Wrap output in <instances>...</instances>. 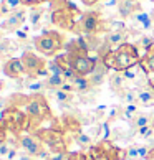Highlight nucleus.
Listing matches in <instances>:
<instances>
[{
  "label": "nucleus",
  "mask_w": 154,
  "mask_h": 160,
  "mask_svg": "<svg viewBox=\"0 0 154 160\" xmlns=\"http://www.w3.org/2000/svg\"><path fill=\"white\" fill-rule=\"evenodd\" d=\"M7 132H8V129L5 127V124L0 119V144H5V142H7Z\"/></svg>",
  "instance_id": "4c0bfd02"
},
{
  "label": "nucleus",
  "mask_w": 154,
  "mask_h": 160,
  "mask_svg": "<svg viewBox=\"0 0 154 160\" xmlns=\"http://www.w3.org/2000/svg\"><path fill=\"white\" fill-rule=\"evenodd\" d=\"M98 58V56H96ZM108 71H109V68L104 64V61L101 60V58H98V61H96V68H94V71L88 76L90 78V81L93 82V86H99L101 82L104 81V78H106V74H108Z\"/></svg>",
  "instance_id": "2eb2a0df"
},
{
  "label": "nucleus",
  "mask_w": 154,
  "mask_h": 160,
  "mask_svg": "<svg viewBox=\"0 0 154 160\" xmlns=\"http://www.w3.org/2000/svg\"><path fill=\"white\" fill-rule=\"evenodd\" d=\"M20 60L23 63V68H25V74L30 78L32 81L33 79H38L41 76L48 78V73H46V63L41 56L35 55L33 51H23Z\"/></svg>",
  "instance_id": "9d476101"
},
{
  "label": "nucleus",
  "mask_w": 154,
  "mask_h": 160,
  "mask_svg": "<svg viewBox=\"0 0 154 160\" xmlns=\"http://www.w3.org/2000/svg\"><path fill=\"white\" fill-rule=\"evenodd\" d=\"M25 17H27L25 10L20 8V10L13 12V13H10V15L7 17V18H5L2 23H0V27H2V30H3L5 33L19 32L20 28H22V25L25 23Z\"/></svg>",
  "instance_id": "f8f14e48"
},
{
  "label": "nucleus",
  "mask_w": 154,
  "mask_h": 160,
  "mask_svg": "<svg viewBox=\"0 0 154 160\" xmlns=\"http://www.w3.org/2000/svg\"><path fill=\"white\" fill-rule=\"evenodd\" d=\"M123 82H124V73H119V71H114V74H111L109 78V84L113 89H118L119 91L123 88Z\"/></svg>",
  "instance_id": "b1692460"
},
{
  "label": "nucleus",
  "mask_w": 154,
  "mask_h": 160,
  "mask_svg": "<svg viewBox=\"0 0 154 160\" xmlns=\"http://www.w3.org/2000/svg\"><path fill=\"white\" fill-rule=\"evenodd\" d=\"M81 2L85 3L86 7H93V5H96V3L99 2V0H81Z\"/></svg>",
  "instance_id": "58836bf2"
},
{
  "label": "nucleus",
  "mask_w": 154,
  "mask_h": 160,
  "mask_svg": "<svg viewBox=\"0 0 154 160\" xmlns=\"http://www.w3.org/2000/svg\"><path fill=\"white\" fill-rule=\"evenodd\" d=\"M104 32H126V25H124L123 22H114V20H111V22H106V25H104Z\"/></svg>",
  "instance_id": "393cba45"
},
{
  "label": "nucleus",
  "mask_w": 154,
  "mask_h": 160,
  "mask_svg": "<svg viewBox=\"0 0 154 160\" xmlns=\"http://www.w3.org/2000/svg\"><path fill=\"white\" fill-rule=\"evenodd\" d=\"M46 73H48V76H63V69L60 64L53 60L50 63H46Z\"/></svg>",
  "instance_id": "bb28decb"
},
{
  "label": "nucleus",
  "mask_w": 154,
  "mask_h": 160,
  "mask_svg": "<svg viewBox=\"0 0 154 160\" xmlns=\"http://www.w3.org/2000/svg\"><path fill=\"white\" fill-rule=\"evenodd\" d=\"M138 102L143 106L154 104V88L152 86H146L143 89H138Z\"/></svg>",
  "instance_id": "a211bd4d"
},
{
  "label": "nucleus",
  "mask_w": 154,
  "mask_h": 160,
  "mask_svg": "<svg viewBox=\"0 0 154 160\" xmlns=\"http://www.w3.org/2000/svg\"><path fill=\"white\" fill-rule=\"evenodd\" d=\"M45 88V82L43 81H38V79H33L30 84H28V91L33 92V94H40L38 91H41Z\"/></svg>",
  "instance_id": "2f4dec72"
},
{
  "label": "nucleus",
  "mask_w": 154,
  "mask_h": 160,
  "mask_svg": "<svg viewBox=\"0 0 154 160\" xmlns=\"http://www.w3.org/2000/svg\"><path fill=\"white\" fill-rule=\"evenodd\" d=\"M149 76H151V78H149V86H152V88H154V73H152V74H149Z\"/></svg>",
  "instance_id": "37998d69"
},
{
  "label": "nucleus",
  "mask_w": 154,
  "mask_h": 160,
  "mask_svg": "<svg viewBox=\"0 0 154 160\" xmlns=\"http://www.w3.org/2000/svg\"><path fill=\"white\" fill-rule=\"evenodd\" d=\"M2 69H3L5 76H8L12 79H17V78H20V76L25 74V68H23V63H22L20 58H8V60L3 63Z\"/></svg>",
  "instance_id": "ddd939ff"
},
{
  "label": "nucleus",
  "mask_w": 154,
  "mask_h": 160,
  "mask_svg": "<svg viewBox=\"0 0 154 160\" xmlns=\"http://www.w3.org/2000/svg\"><path fill=\"white\" fill-rule=\"evenodd\" d=\"M101 60L104 61V64L109 69L124 73V71L138 66L139 60H141V55H139V50H138L136 45L124 43V45L118 46V48H114V50H109Z\"/></svg>",
  "instance_id": "f257e3e1"
},
{
  "label": "nucleus",
  "mask_w": 154,
  "mask_h": 160,
  "mask_svg": "<svg viewBox=\"0 0 154 160\" xmlns=\"http://www.w3.org/2000/svg\"><path fill=\"white\" fill-rule=\"evenodd\" d=\"M152 132H154V127L152 126H146V127L138 129V135H139V137H151Z\"/></svg>",
  "instance_id": "473e14b6"
},
{
  "label": "nucleus",
  "mask_w": 154,
  "mask_h": 160,
  "mask_svg": "<svg viewBox=\"0 0 154 160\" xmlns=\"http://www.w3.org/2000/svg\"><path fill=\"white\" fill-rule=\"evenodd\" d=\"M50 18L51 23L61 30L75 32V27L81 18V10L70 0H50Z\"/></svg>",
  "instance_id": "f03ea898"
},
{
  "label": "nucleus",
  "mask_w": 154,
  "mask_h": 160,
  "mask_svg": "<svg viewBox=\"0 0 154 160\" xmlns=\"http://www.w3.org/2000/svg\"><path fill=\"white\" fill-rule=\"evenodd\" d=\"M123 114H124V111L121 109V108H113L109 111V116H108V121H114V119H118V117H123Z\"/></svg>",
  "instance_id": "f704fd0d"
},
{
  "label": "nucleus",
  "mask_w": 154,
  "mask_h": 160,
  "mask_svg": "<svg viewBox=\"0 0 154 160\" xmlns=\"http://www.w3.org/2000/svg\"><path fill=\"white\" fill-rule=\"evenodd\" d=\"M37 137L41 140V144L50 153H61V152H68L66 150V139L65 134L60 129H43L38 127L33 132Z\"/></svg>",
  "instance_id": "0eeeda50"
},
{
  "label": "nucleus",
  "mask_w": 154,
  "mask_h": 160,
  "mask_svg": "<svg viewBox=\"0 0 154 160\" xmlns=\"http://www.w3.org/2000/svg\"><path fill=\"white\" fill-rule=\"evenodd\" d=\"M88 160H126V150L116 147L111 140H99L86 152Z\"/></svg>",
  "instance_id": "6e6552de"
},
{
  "label": "nucleus",
  "mask_w": 154,
  "mask_h": 160,
  "mask_svg": "<svg viewBox=\"0 0 154 160\" xmlns=\"http://www.w3.org/2000/svg\"><path fill=\"white\" fill-rule=\"evenodd\" d=\"M3 40V30H2V27H0V41Z\"/></svg>",
  "instance_id": "c03bdc74"
},
{
  "label": "nucleus",
  "mask_w": 154,
  "mask_h": 160,
  "mask_svg": "<svg viewBox=\"0 0 154 160\" xmlns=\"http://www.w3.org/2000/svg\"><path fill=\"white\" fill-rule=\"evenodd\" d=\"M19 160H33V157L28 153H22V155H19Z\"/></svg>",
  "instance_id": "ea45409f"
},
{
  "label": "nucleus",
  "mask_w": 154,
  "mask_h": 160,
  "mask_svg": "<svg viewBox=\"0 0 154 160\" xmlns=\"http://www.w3.org/2000/svg\"><path fill=\"white\" fill-rule=\"evenodd\" d=\"M75 140H76V144H78L80 147H85V149H90V147L93 145V144H91V137H90V135H86V134L76 135Z\"/></svg>",
  "instance_id": "c85d7f7f"
},
{
  "label": "nucleus",
  "mask_w": 154,
  "mask_h": 160,
  "mask_svg": "<svg viewBox=\"0 0 154 160\" xmlns=\"http://www.w3.org/2000/svg\"><path fill=\"white\" fill-rule=\"evenodd\" d=\"M126 38H128V30L126 32H109V33H106L103 41L109 46L111 50H114V48H118V46L126 43Z\"/></svg>",
  "instance_id": "dca6fc26"
},
{
  "label": "nucleus",
  "mask_w": 154,
  "mask_h": 160,
  "mask_svg": "<svg viewBox=\"0 0 154 160\" xmlns=\"http://www.w3.org/2000/svg\"><path fill=\"white\" fill-rule=\"evenodd\" d=\"M88 51L90 50H88L83 38H78L68 45L66 55L70 60V66L78 76H90L96 68L98 58H91L88 55Z\"/></svg>",
  "instance_id": "7ed1b4c3"
},
{
  "label": "nucleus",
  "mask_w": 154,
  "mask_h": 160,
  "mask_svg": "<svg viewBox=\"0 0 154 160\" xmlns=\"http://www.w3.org/2000/svg\"><path fill=\"white\" fill-rule=\"evenodd\" d=\"M19 144L25 153L32 157H45L46 152H45V147L41 144V140L37 137L35 134H23L19 137Z\"/></svg>",
  "instance_id": "9b49d317"
},
{
  "label": "nucleus",
  "mask_w": 154,
  "mask_h": 160,
  "mask_svg": "<svg viewBox=\"0 0 154 160\" xmlns=\"http://www.w3.org/2000/svg\"><path fill=\"white\" fill-rule=\"evenodd\" d=\"M152 45H154V38H152V37H147V35H144V37H141V38H139L138 48H144V51H146V50H149Z\"/></svg>",
  "instance_id": "7c9ffc66"
},
{
  "label": "nucleus",
  "mask_w": 154,
  "mask_h": 160,
  "mask_svg": "<svg viewBox=\"0 0 154 160\" xmlns=\"http://www.w3.org/2000/svg\"><path fill=\"white\" fill-rule=\"evenodd\" d=\"M68 160H88V155L85 152H72L68 153Z\"/></svg>",
  "instance_id": "c9c22d12"
},
{
  "label": "nucleus",
  "mask_w": 154,
  "mask_h": 160,
  "mask_svg": "<svg viewBox=\"0 0 154 160\" xmlns=\"http://www.w3.org/2000/svg\"><path fill=\"white\" fill-rule=\"evenodd\" d=\"M22 5H23L22 0H2V2H0L3 15H10V13H13V12L20 10Z\"/></svg>",
  "instance_id": "aec40b11"
},
{
  "label": "nucleus",
  "mask_w": 154,
  "mask_h": 160,
  "mask_svg": "<svg viewBox=\"0 0 154 160\" xmlns=\"http://www.w3.org/2000/svg\"><path fill=\"white\" fill-rule=\"evenodd\" d=\"M131 122H133V126H134L136 129H141V127L151 126L152 119H151V116H147V114H136V116L133 117Z\"/></svg>",
  "instance_id": "5701e85b"
},
{
  "label": "nucleus",
  "mask_w": 154,
  "mask_h": 160,
  "mask_svg": "<svg viewBox=\"0 0 154 160\" xmlns=\"http://www.w3.org/2000/svg\"><path fill=\"white\" fill-rule=\"evenodd\" d=\"M2 122L5 124V127H7L12 134H15L17 137H20L23 135V132H27V130L32 129V121L30 117L25 114V111H20L19 108H13V106H10L7 108L3 112H2Z\"/></svg>",
  "instance_id": "423d86ee"
},
{
  "label": "nucleus",
  "mask_w": 154,
  "mask_h": 160,
  "mask_svg": "<svg viewBox=\"0 0 154 160\" xmlns=\"http://www.w3.org/2000/svg\"><path fill=\"white\" fill-rule=\"evenodd\" d=\"M55 99L58 101V104H66L72 101V92H66L60 88V89L55 91Z\"/></svg>",
  "instance_id": "cd10ccee"
},
{
  "label": "nucleus",
  "mask_w": 154,
  "mask_h": 160,
  "mask_svg": "<svg viewBox=\"0 0 154 160\" xmlns=\"http://www.w3.org/2000/svg\"><path fill=\"white\" fill-rule=\"evenodd\" d=\"M17 37L22 38V40H25L27 38V32L25 30H19V32H17Z\"/></svg>",
  "instance_id": "a19ab883"
},
{
  "label": "nucleus",
  "mask_w": 154,
  "mask_h": 160,
  "mask_svg": "<svg viewBox=\"0 0 154 160\" xmlns=\"http://www.w3.org/2000/svg\"><path fill=\"white\" fill-rule=\"evenodd\" d=\"M73 88H75L76 92L85 94L88 91H91V88H94V86H93V82L90 81L88 76H78V78L73 81Z\"/></svg>",
  "instance_id": "6ab92c4d"
},
{
  "label": "nucleus",
  "mask_w": 154,
  "mask_h": 160,
  "mask_svg": "<svg viewBox=\"0 0 154 160\" xmlns=\"http://www.w3.org/2000/svg\"><path fill=\"white\" fill-rule=\"evenodd\" d=\"M141 10L143 8L138 0H119V3H118V12L123 18H131Z\"/></svg>",
  "instance_id": "4468645a"
},
{
  "label": "nucleus",
  "mask_w": 154,
  "mask_h": 160,
  "mask_svg": "<svg viewBox=\"0 0 154 160\" xmlns=\"http://www.w3.org/2000/svg\"><path fill=\"white\" fill-rule=\"evenodd\" d=\"M3 15V12H2V7H0V17H2Z\"/></svg>",
  "instance_id": "49530a36"
},
{
  "label": "nucleus",
  "mask_w": 154,
  "mask_h": 160,
  "mask_svg": "<svg viewBox=\"0 0 154 160\" xmlns=\"http://www.w3.org/2000/svg\"><path fill=\"white\" fill-rule=\"evenodd\" d=\"M126 160H141V152L138 145H133L126 149Z\"/></svg>",
  "instance_id": "c756f323"
},
{
  "label": "nucleus",
  "mask_w": 154,
  "mask_h": 160,
  "mask_svg": "<svg viewBox=\"0 0 154 160\" xmlns=\"http://www.w3.org/2000/svg\"><path fill=\"white\" fill-rule=\"evenodd\" d=\"M104 25L106 22L101 18V13L85 12L81 15V18L78 20V23H76L73 33L80 35V37H96L98 33L104 32Z\"/></svg>",
  "instance_id": "1a4fd4ad"
},
{
  "label": "nucleus",
  "mask_w": 154,
  "mask_h": 160,
  "mask_svg": "<svg viewBox=\"0 0 154 160\" xmlns=\"http://www.w3.org/2000/svg\"><path fill=\"white\" fill-rule=\"evenodd\" d=\"M123 101H124V106L136 104L138 102V91L136 89H126L123 92Z\"/></svg>",
  "instance_id": "a878e982"
},
{
  "label": "nucleus",
  "mask_w": 154,
  "mask_h": 160,
  "mask_svg": "<svg viewBox=\"0 0 154 160\" xmlns=\"http://www.w3.org/2000/svg\"><path fill=\"white\" fill-rule=\"evenodd\" d=\"M2 89H3V81L0 79V91H2Z\"/></svg>",
  "instance_id": "a18cd8bd"
},
{
  "label": "nucleus",
  "mask_w": 154,
  "mask_h": 160,
  "mask_svg": "<svg viewBox=\"0 0 154 160\" xmlns=\"http://www.w3.org/2000/svg\"><path fill=\"white\" fill-rule=\"evenodd\" d=\"M146 160H154V147H151V152H149V155H147Z\"/></svg>",
  "instance_id": "79ce46f5"
},
{
  "label": "nucleus",
  "mask_w": 154,
  "mask_h": 160,
  "mask_svg": "<svg viewBox=\"0 0 154 160\" xmlns=\"http://www.w3.org/2000/svg\"><path fill=\"white\" fill-rule=\"evenodd\" d=\"M43 15H45V10L41 8V7H32L28 18H30V23H32V27H33V28H37V27L40 25L41 18H43Z\"/></svg>",
  "instance_id": "4be33fe9"
},
{
  "label": "nucleus",
  "mask_w": 154,
  "mask_h": 160,
  "mask_svg": "<svg viewBox=\"0 0 154 160\" xmlns=\"http://www.w3.org/2000/svg\"><path fill=\"white\" fill-rule=\"evenodd\" d=\"M23 106H25V114L32 121V130L38 129L41 122L51 119V111L46 99L41 94H32V96L23 98Z\"/></svg>",
  "instance_id": "20e7f679"
},
{
  "label": "nucleus",
  "mask_w": 154,
  "mask_h": 160,
  "mask_svg": "<svg viewBox=\"0 0 154 160\" xmlns=\"http://www.w3.org/2000/svg\"><path fill=\"white\" fill-rule=\"evenodd\" d=\"M66 82V78L65 76H48V78L45 79V88H48V89H60V88Z\"/></svg>",
  "instance_id": "412c9836"
},
{
  "label": "nucleus",
  "mask_w": 154,
  "mask_h": 160,
  "mask_svg": "<svg viewBox=\"0 0 154 160\" xmlns=\"http://www.w3.org/2000/svg\"><path fill=\"white\" fill-rule=\"evenodd\" d=\"M10 152H12V147H10V144H0V158H8V155H10Z\"/></svg>",
  "instance_id": "72a5a7b5"
},
{
  "label": "nucleus",
  "mask_w": 154,
  "mask_h": 160,
  "mask_svg": "<svg viewBox=\"0 0 154 160\" xmlns=\"http://www.w3.org/2000/svg\"><path fill=\"white\" fill-rule=\"evenodd\" d=\"M33 46L40 55L55 56L65 48V37L56 30H48L33 38Z\"/></svg>",
  "instance_id": "39448f33"
},
{
  "label": "nucleus",
  "mask_w": 154,
  "mask_h": 160,
  "mask_svg": "<svg viewBox=\"0 0 154 160\" xmlns=\"http://www.w3.org/2000/svg\"><path fill=\"white\" fill-rule=\"evenodd\" d=\"M139 68L143 69V73L152 74L154 73V45L149 50H146V53L141 56L139 60Z\"/></svg>",
  "instance_id": "f3484780"
},
{
  "label": "nucleus",
  "mask_w": 154,
  "mask_h": 160,
  "mask_svg": "<svg viewBox=\"0 0 154 160\" xmlns=\"http://www.w3.org/2000/svg\"><path fill=\"white\" fill-rule=\"evenodd\" d=\"M23 2V5L25 7H40L41 3H45V2H50V0H22Z\"/></svg>",
  "instance_id": "e433bc0d"
}]
</instances>
